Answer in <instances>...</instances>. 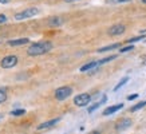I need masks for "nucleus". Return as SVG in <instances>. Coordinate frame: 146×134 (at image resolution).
I'll return each mask as SVG.
<instances>
[{"instance_id":"nucleus-2","label":"nucleus","mask_w":146,"mask_h":134,"mask_svg":"<svg viewBox=\"0 0 146 134\" xmlns=\"http://www.w3.org/2000/svg\"><path fill=\"white\" fill-rule=\"evenodd\" d=\"M39 13V9L36 8V7H30V8L24 9L22 12H18L15 15V20H24V19H30L32 16H35Z\"/></svg>"},{"instance_id":"nucleus-17","label":"nucleus","mask_w":146,"mask_h":134,"mask_svg":"<svg viewBox=\"0 0 146 134\" xmlns=\"http://www.w3.org/2000/svg\"><path fill=\"white\" fill-rule=\"evenodd\" d=\"M7 101V91L5 89H0V105Z\"/></svg>"},{"instance_id":"nucleus-1","label":"nucleus","mask_w":146,"mask_h":134,"mask_svg":"<svg viewBox=\"0 0 146 134\" xmlns=\"http://www.w3.org/2000/svg\"><path fill=\"white\" fill-rule=\"evenodd\" d=\"M52 48V44L47 42V40H40V42H36L34 44H31L27 50V54L30 56H39V55H43V54L48 52Z\"/></svg>"},{"instance_id":"nucleus-25","label":"nucleus","mask_w":146,"mask_h":134,"mask_svg":"<svg viewBox=\"0 0 146 134\" xmlns=\"http://www.w3.org/2000/svg\"><path fill=\"white\" fill-rule=\"evenodd\" d=\"M8 1H11V0H0V3H3V4H5V3H8Z\"/></svg>"},{"instance_id":"nucleus-4","label":"nucleus","mask_w":146,"mask_h":134,"mask_svg":"<svg viewBox=\"0 0 146 134\" xmlns=\"http://www.w3.org/2000/svg\"><path fill=\"white\" fill-rule=\"evenodd\" d=\"M0 64H1L3 68H12V67H15L18 64V58L15 55H7V56H4L1 59Z\"/></svg>"},{"instance_id":"nucleus-29","label":"nucleus","mask_w":146,"mask_h":134,"mask_svg":"<svg viewBox=\"0 0 146 134\" xmlns=\"http://www.w3.org/2000/svg\"><path fill=\"white\" fill-rule=\"evenodd\" d=\"M142 1H143V3H146V0H142Z\"/></svg>"},{"instance_id":"nucleus-21","label":"nucleus","mask_w":146,"mask_h":134,"mask_svg":"<svg viewBox=\"0 0 146 134\" xmlns=\"http://www.w3.org/2000/svg\"><path fill=\"white\" fill-rule=\"evenodd\" d=\"M131 50H133V46L129 44L127 47H123V48L121 50V52H127V51H131Z\"/></svg>"},{"instance_id":"nucleus-5","label":"nucleus","mask_w":146,"mask_h":134,"mask_svg":"<svg viewBox=\"0 0 146 134\" xmlns=\"http://www.w3.org/2000/svg\"><path fill=\"white\" fill-rule=\"evenodd\" d=\"M90 101H91V95H90V94H86V93L79 94V95H76L75 98H74V103L79 107L87 106L90 103Z\"/></svg>"},{"instance_id":"nucleus-3","label":"nucleus","mask_w":146,"mask_h":134,"mask_svg":"<svg viewBox=\"0 0 146 134\" xmlns=\"http://www.w3.org/2000/svg\"><path fill=\"white\" fill-rule=\"evenodd\" d=\"M72 94V89L68 87V86H63V87H59V89L55 90V98L58 101H64Z\"/></svg>"},{"instance_id":"nucleus-7","label":"nucleus","mask_w":146,"mask_h":134,"mask_svg":"<svg viewBox=\"0 0 146 134\" xmlns=\"http://www.w3.org/2000/svg\"><path fill=\"white\" fill-rule=\"evenodd\" d=\"M60 121V118H55V119H51V121H47V122H43V123H40L36 129L38 130H44V129H50V127H52L55 126Z\"/></svg>"},{"instance_id":"nucleus-9","label":"nucleus","mask_w":146,"mask_h":134,"mask_svg":"<svg viewBox=\"0 0 146 134\" xmlns=\"http://www.w3.org/2000/svg\"><path fill=\"white\" fill-rule=\"evenodd\" d=\"M123 107V103H118V105H114V106H109L107 109L103 110V115H110V114H114L115 111H118Z\"/></svg>"},{"instance_id":"nucleus-18","label":"nucleus","mask_w":146,"mask_h":134,"mask_svg":"<svg viewBox=\"0 0 146 134\" xmlns=\"http://www.w3.org/2000/svg\"><path fill=\"white\" fill-rule=\"evenodd\" d=\"M146 106V101H143V102H139L138 105H135V106L131 107V111H137V110H139V109H142V107Z\"/></svg>"},{"instance_id":"nucleus-14","label":"nucleus","mask_w":146,"mask_h":134,"mask_svg":"<svg viewBox=\"0 0 146 134\" xmlns=\"http://www.w3.org/2000/svg\"><path fill=\"white\" fill-rule=\"evenodd\" d=\"M103 102H106V97H103V98H102V101H101V102L94 103V105H93V106H91V107H89V113H90V114H91V113H93L94 110H97L98 107L101 106V105H102V103H103Z\"/></svg>"},{"instance_id":"nucleus-12","label":"nucleus","mask_w":146,"mask_h":134,"mask_svg":"<svg viewBox=\"0 0 146 134\" xmlns=\"http://www.w3.org/2000/svg\"><path fill=\"white\" fill-rule=\"evenodd\" d=\"M63 23V20L60 18H51L48 20V24L50 26H52V27H58V26H60Z\"/></svg>"},{"instance_id":"nucleus-27","label":"nucleus","mask_w":146,"mask_h":134,"mask_svg":"<svg viewBox=\"0 0 146 134\" xmlns=\"http://www.w3.org/2000/svg\"><path fill=\"white\" fill-rule=\"evenodd\" d=\"M66 3H72V1H78V0H64Z\"/></svg>"},{"instance_id":"nucleus-28","label":"nucleus","mask_w":146,"mask_h":134,"mask_svg":"<svg viewBox=\"0 0 146 134\" xmlns=\"http://www.w3.org/2000/svg\"><path fill=\"white\" fill-rule=\"evenodd\" d=\"M0 119H3V115H0Z\"/></svg>"},{"instance_id":"nucleus-13","label":"nucleus","mask_w":146,"mask_h":134,"mask_svg":"<svg viewBox=\"0 0 146 134\" xmlns=\"http://www.w3.org/2000/svg\"><path fill=\"white\" fill-rule=\"evenodd\" d=\"M119 47V43H115V44H111V46H106V47H102V48L98 50V52H106V51H111L114 48H118Z\"/></svg>"},{"instance_id":"nucleus-6","label":"nucleus","mask_w":146,"mask_h":134,"mask_svg":"<svg viewBox=\"0 0 146 134\" xmlns=\"http://www.w3.org/2000/svg\"><path fill=\"white\" fill-rule=\"evenodd\" d=\"M125 32V26L123 24H115V26L110 27L109 28V35L111 36H117V35H121Z\"/></svg>"},{"instance_id":"nucleus-11","label":"nucleus","mask_w":146,"mask_h":134,"mask_svg":"<svg viewBox=\"0 0 146 134\" xmlns=\"http://www.w3.org/2000/svg\"><path fill=\"white\" fill-rule=\"evenodd\" d=\"M97 66H99V63L95 62V60H93V62H89V63H86V64H83V66L80 67V71H82V72H84V71H90V70L95 68Z\"/></svg>"},{"instance_id":"nucleus-20","label":"nucleus","mask_w":146,"mask_h":134,"mask_svg":"<svg viewBox=\"0 0 146 134\" xmlns=\"http://www.w3.org/2000/svg\"><path fill=\"white\" fill-rule=\"evenodd\" d=\"M143 39V36H138V38H133V39H129L127 43L130 44V43H135V42H138V40H142Z\"/></svg>"},{"instance_id":"nucleus-8","label":"nucleus","mask_w":146,"mask_h":134,"mask_svg":"<svg viewBox=\"0 0 146 134\" xmlns=\"http://www.w3.org/2000/svg\"><path fill=\"white\" fill-rule=\"evenodd\" d=\"M130 126H131V119L125 118V119H122L121 122H118V123H117V127H115V129L118 130V131H123V130L129 129Z\"/></svg>"},{"instance_id":"nucleus-19","label":"nucleus","mask_w":146,"mask_h":134,"mask_svg":"<svg viewBox=\"0 0 146 134\" xmlns=\"http://www.w3.org/2000/svg\"><path fill=\"white\" fill-rule=\"evenodd\" d=\"M117 56L115 55H111V56H109V58H105V59H102V60H99V64H105V63H107V62H110V60H113V59H115Z\"/></svg>"},{"instance_id":"nucleus-15","label":"nucleus","mask_w":146,"mask_h":134,"mask_svg":"<svg viewBox=\"0 0 146 134\" xmlns=\"http://www.w3.org/2000/svg\"><path fill=\"white\" fill-rule=\"evenodd\" d=\"M127 80H129V76H125V78H122L119 83H118V85H117V86L114 87V91H118V90H119L121 87H122V86H125V83H126Z\"/></svg>"},{"instance_id":"nucleus-26","label":"nucleus","mask_w":146,"mask_h":134,"mask_svg":"<svg viewBox=\"0 0 146 134\" xmlns=\"http://www.w3.org/2000/svg\"><path fill=\"white\" fill-rule=\"evenodd\" d=\"M90 134H101V133H99L98 130H94V131H91V133H90Z\"/></svg>"},{"instance_id":"nucleus-24","label":"nucleus","mask_w":146,"mask_h":134,"mask_svg":"<svg viewBox=\"0 0 146 134\" xmlns=\"http://www.w3.org/2000/svg\"><path fill=\"white\" fill-rule=\"evenodd\" d=\"M113 3H126V1H130V0H110Z\"/></svg>"},{"instance_id":"nucleus-16","label":"nucleus","mask_w":146,"mask_h":134,"mask_svg":"<svg viewBox=\"0 0 146 134\" xmlns=\"http://www.w3.org/2000/svg\"><path fill=\"white\" fill-rule=\"evenodd\" d=\"M23 114H26V110H24V109H18V110H12V111H11V115H13V117H20V115H23Z\"/></svg>"},{"instance_id":"nucleus-23","label":"nucleus","mask_w":146,"mask_h":134,"mask_svg":"<svg viewBox=\"0 0 146 134\" xmlns=\"http://www.w3.org/2000/svg\"><path fill=\"white\" fill-rule=\"evenodd\" d=\"M7 22V18H5V15H0V23H5Z\"/></svg>"},{"instance_id":"nucleus-10","label":"nucleus","mask_w":146,"mask_h":134,"mask_svg":"<svg viewBox=\"0 0 146 134\" xmlns=\"http://www.w3.org/2000/svg\"><path fill=\"white\" fill-rule=\"evenodd\" d=\"M28 42H30V39H27V38H20V39L9 40L8 46H23V44H27Z\"/></svg>"},{"instance_id":"nucleus-22","label":"nucleus","mask_w":146,"mask_h":134,"mask_svg":"<svg viewBox=\"0 0 146 134\" xmlns=\"http://www.w3.org/2000/svg\"><path fill=\"white\" fill-rule=\"evenodd\" d=\"M137 97H138V94H133V95H129L127 99H129V101H133V99H135Z\"/></svg>"}]
</instances>
